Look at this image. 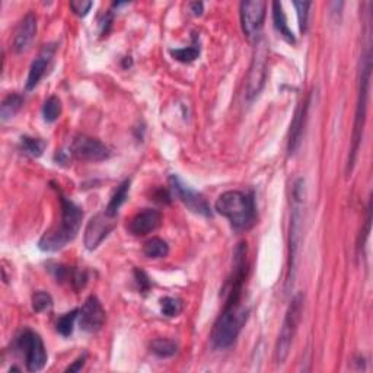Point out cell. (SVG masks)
Here are the masks:
<instances>
[{"instance_id":"obj_8","label":"cell","mask_w":373,"mask_h":373,"mask_svg":"<svg viewBox=\"0 0 373 373\" xmlns=\"http://www.w3.org/2000/svg\"><path fill=\"white\" fill-rule=\"evenodd\" d=\"M267 64H268V46L262 37L257 40L252 63L247 79V98L252 101L262 91L267 79Z\"/></svg>"},{"instance_id":"obj_11","label":"cell","mask_w":373,"mask_h":373,"mask_svg":"<svg viewBox=\"0 0 373 373\" xmlns=\"http://www.w3.org/2000/svg\"><path fill=\"white\" fill-rule=\"evenodd\" d=\"M169 188H171L173 195H175L178 200H181L184 205L194 213L201 216H212L210 208L208 205L206 198L197 191L191 190L188 185H185L177 175L169 177Z\"/></svg>"},{"instance_id":"obj_6","label":"cell","mask_w":373,"mask_h":373,"mask_svg":"<svg viewBox=\"0 0 373 373\" xmlns=\"http://www.w3.org/2000/svg\"><path fill=\"white\" fill-rule=\"evenodd\" d=\"M303 300H305V296L302 293H297L292 299L289 308L286 311V315H285L280 332H279L277 343H276V362L279 364H283L290 353L293 338L299 328V322H300L302 312H303Z\"/></svg>"},{"instance_id":"obj_27","label":"cell","mask_w":373,"mask_h":373,"mask_svg":"<svg viewBox=\"0 0 373 373\" xmlns=\"http://www.w3.org/2000/svg\"><path fill=\"white\" fill-rule=\"evenodd\" d=\"M21 148L29 156L40 158L46 149V142L41 139L29 138V136H24V138L21 139Z\"/></svg>"},{"instance_id":"obj_22","label":"cell","mask_w":373,"mask_h":373,"mask_svg":"<svg viewBox=\"0 0 373 373\" xmlns=\"http://www.w3.org/2000/svg\"><path fill=\"white\" fill-rule=\"evenodd\" d=\"M150 350L158 357H173L178 353V344L169 338H156L150 344Z\"/></svg>"},{"instance_id":"obj_33","label":"cell","mask_w":373,"mask_h":373,"mask_svg":"<svg viewBox=\"0 0 373 373\" xmlns=\"http://www.w3.org/2000/svg\"><path fill=\"white\" fill-rule=\"evenodd\" d=\"M86 359H88V354L85 353L83 356H81V357H78L69 367H67L66 369V372H81L82 370V367L85 366V363H86Z\"/></svg>"},{"instance_id":"obj_5","label":"cell","mask_w":373,"mask_h":373,"mask_svg":"<svg viewBox=\"0 0 373 373\" xmlns=\"http://www.w3.org/2000/svg\"><path fill=\"white\" fill-rule=\"evenodd\" d=\"M303 205H305V180L297 178L292 191V213H290V230H289V270H287V286L295 282L296 261L302 242V223H303Z\"/></svg>"},{"instance_id":"obj_32","label":"cell","mask_w":373,"mask_h":373,"mask_svg":"<svg viewBox=\"0 0 373 373\" xmlns=\"http://www.w3.org/2000/svg\"><path fill=\"white\" fill-rule=\"evenodd\" d=\"M92 6H93V4L86 2V0H73V2H71V9L78 16H86Z\"/></svg>"},{"instance_id":"obj_25","label":"cell","mask_w":373,"mask_h":373,"mask_svg":"<svg viewBox=\"0 0 373 373\" xmlns=\"http://www.w3.org/2000/svg\"><path fill=\"white\" fill-rule=\"evenodd\" d=\"M171 56L181 63H191L194 61L198 56H200V44L197 41V37H193V44L190 47H184V48H175L169 51Z\"/></svg>"},{"instance_id":"obj_4","label":"cell","mask_w":373,"mask_h":373,"mask_svg":"<svg viewBox=\"0 0 373 373\" xmlns=\"http://www.w3.org/2000/svg\"><path fill=\"white\" fill-rule=\"evenodd\" d=\"M248 318L242 303H225L223 311L216 320L212 331V343L216 349L225 350L235 344Z\"/></svg>"},{"instance_id":"obj_14","label":"cell","mask_w":373,"mask_h":373,"mask_svg":"<svg viewBox=\"0 0 373 373\" xmlns=\"http://www.w3.org/2000/svg\"><path fill=\"white\" fill-rule=\"evenodd\" d=\"M310 104H311V96L302 101L295 111V117L292 120L289 138H287V152L290 156L297 152V149L302 143V136H303V130H305V123H307Z\"/></svg>"},{"instance_id":"obj_10","label":"cell","mask_w":373,"mask_h":373,"mask_svg":"<svg viewBox=\"0 0 373 373\" xmlns=\"http://www.w3.org/2000/svg\"><path fill=\"white\" fill-rule=\"evenodd\" d=\"M267 4L262 0H248L241 4V24L245 37L250 40H258L262 24L265 19Z\"/></svg>"},{"instance_id":"obj_2","label":"cell","mask_w":373,"mask_h":373,"mask_svg":"<svg viewBox=\"0 0 373 373\" xmlns=\"http://www.w3.org/2000/svg\"><path fill=\"white\" fill-rule=\"evenodd\" d=\"M215 209L229 220L230 228L238 233L252 229L257 223V209L252 194L226 191L216 200Z\"/></svg>"},{"instance_id":"obj_29","label":"cell","mask_w":373,"mask_h":373,"mask_svg":"<svg viewBox=\"0 0 373 373\" xmlns=\"http://www.w3.org/2000/svg\"><path fill=\"white\" fill-rule=\"evenodd\" d=\"M53 308V297L47 292H36L32 295V310L36 312H46Z\"/></svg>"},{"instance_id":"obj_3","label":"cell","mask_w":373,"mask_h":373,"mask_svg":"<svg viewBox=\"0 0 373 373\" xmlns=\"http://www.w3.org/2000/svg\"><path fill=\"white\" fill-rule=\"evenodd\" d=\"M370 73H372V53H370V47H367V48H366V53L362 56L359 96H357V107H356L353 142H352L350 156H349V162H347V174H350V173L353 171V166H354V162H356V159H357V153H359L360 143H362V139H363V130H364L366 114H367Z\"/></svg>"},{"instance_id":"obj_20","label":"cell","mask_w":373,"mask_h":373,"mask_svg":"<svg viewBox=\"0 0 373 373\" xmlns=\"http://www.w3.org/2000/svg\"><path fill=\"white\" fill-rule=\"evenodd\" d=\"M128 191H130V180H124L118 187L117 190L114 191V194L111 195L110 198V203L107 205V209H106V213L111 218H116L120 208L124 205L127 197H128Z\"/></svg>"},{"instance_id":"obj_23","label":"cell","mask_w":373,"mask_h":373,"mask_svg":"<svg viewBox=\"0 0 373 373\" xmlns=\"http://www.w3.org/2000/svg\"><path fill=\"white\" fill-rule=\"evenodd\" d=\"M143 254L152 260L165 258L169 254V245L160 238H152L143 245Z\"/></svg>"},{"instance_id":"obj_13","label":"cell","mask_w":373,"mask_h":373,"mask_svg":"<svg viewBox=\"0 0 373 373\" xmlns=\"http://www.w3.org/2000/svg\"><path fill=\"white\" fill-rule=\"evenodd\" d=\"M107 320L106 310L103 308V303L95 295H91L85 303L82 310H79V325L86 332H96L103 328L104 322Z\"/></svg>"},{"instance_id":"obj_15","label":"cell","mask_w":373,"mask_h":373,"mask_svg":"<svg viewBox=\"0 0 373 373\" xmlns=\"http://www.w3.org/2000/svg\"><path fill=\"white\" fill-rule=\"evenodd\" d=\"M162 222V213L155 209H143L139 213H136L127 229L133 236H146L148 233L156 230Z\"/></svg>"},{"instance_id":"obj_24","label":"cell","mask_w":373,"mask_h":373,"mask_svg":"<svg viewBox=\"0 0 373 373\" xmlns=\"http://www.w3.org/2000/svg\"><path fill=\"white\" fill-rule=\"evenodd\" d=\"M78 318H79V310H73L72 312H67V314L61 315L56 324L57 332L63 337H71L73 334L75 322Z\"/></svg>"},{"instance_id":"obj_1","label":"cell","mask_w":373,"mask_h":373,"mask_svg":"<svg viewBox=\"0 0 373 373\" xmlns=\"http://www.w3.org/2000/svg\"><path fill=\"white\" fill-rule=\"evenodd\" d=\"M60 195V206H61V219L60 225L47 230L43 238L39 242V248L44 252H56L64 248L67 244L72 242L81 229V223L83 219L82 209L75 205V203L67 198L63 193Z\"/></svg>"},{"instance_id":"obj_34","label":"cell","mask_w":373,"mask_h":373,"mask_svg":"<svg viewBox=\"0 0 373 373\" xmlns=\"http://www.w3.org/2000/svg\"><path fill=\"white\" fill-rule=\"evenodd\" d=\"M190 9H191L194 16H200L203 14V9H205V5H203L201 2H193L190 5Z\"/></svg>"},{"instance_id":"obj_26","label":"cell","mask_w":373,"mask_h":373,"mask_svg":"<svg viewBox=\"0 0 373 373\" xmlns=\"http://www.w3.org/2000/svg\"><path fill=\"white\" fill-rule=\"evenodd\" d=\"M183 308H184L183 300L178 297L166 296V297L160 299V311L168 318L178 317L183 312Z\"/></svg>"},{"instance_id":"obj_9","label":"cell","mask_w":373,"mask_h":373,"mask_svg":"<svg viewBox=\"0 0 373 373\" xmlns=\"http://www.w3.org/2000/svg\"><path fill=\"white\" fill-rule=\"evenodd\" d=\"M71 155L79 160L99 162L110 158V149L98 139L86 134H78L71 143Z\"/></svg>"},{"instance_id":"obj_19","label":"cell","mask_w":373,"mask_h":373,"mask_svg":"<svg viewBox=\"0 0 373 373\" xmlns=\"http://www.w3.org/2000/svg\"><path fill=\"white\" fill-rule=\"evenodd\" d=\"M271 11H273V24H275V28L276 31L280 34L282 39L289 43V44H296V37L293 36L292 29L289 28L287 25V18H286V14L283 11V6L282 4L279 2H273V5H271Z\"/></svg>"},{"instance_id":"obj_21","label":"cell","mask_w":373,"mask_h":373,"mask_svg":"<svg viewBox=\"0 0 373 373\" xmlns=\"http://www.w3.org/2000/svg\"><path fill=\"white\" fill-rule=\"evenodd\" d=\"M22 106H24V98L19 93L8 95L4 99L2 107H0V117H2V121L6 123L8 120L14 118L18 114V111L22 108Z\"/></svg>"},{"instance_id":"obj_17","label":"cell","mask_w":373,"mask_h":373,"mask_svg":"<svg viewBox=\"0 0 373 373\" xmlns=\"http://www.w3.org/2000/svg\"><path fill=\"white\" fill-rule=\"evenodd\" d=\"M54 51H56L54 46H44V48L40 51L39 57L32 61V64L29 67L26 85H25L26 91H32L44 78L48 66L51 63V58L54 56Z\"/></svg>"},{"instance_id":"obj_18","label":"cell","mask_w":373,"mask_h":373,"mask_svg":"<svg viewBox=\"0 0 373 373\" xmlns=\"http://www.w3.org/2000/svg\"><path fill=\"white\" fill-rule=\"evenodd\" d=\"M51 273L57 283H67V285H71L75 290L83 289L88 282V276L85 271L69 267V265L56 264L54 267H51Z\"/></svg>"},{"instance_id":"obj_12","label":"cell","mask_w":373,"mask_h":373,"mask_svg":"<svg viewBox=\"0 0 373 373\" xmlns=\"http://www.w3.org/2000/svg\"><path fill=\"white\" fill-rule=\"evenodd\" d=\"M117 226L116 218L108 216L106 212L104 213H99L96 216H93L85 229V247L89 251L96 250L101 244L106 241L107 236L114 230V228Z\"/></svg>"},{"instance_id":"obj_16","label":"cell","mask_w":373,"mask_h":373,"mask_svg":"<svg viewBox=\"0 0 373 373\" xmlns=\"http://www.w3.org/2000/svg\"><path fill=\"white\" fill-rule=\"evenodd\" d=\"M37 36V18L34 14H26L19 22L15 37H14V50L16 54H22L29 50Z\"/></svg>"},{"instance_id":"obj_28","label":"cell","mask_w":373,"mask_h":373,"mask_svg":"<svg viewBox=\"0 0 373 373\" xmlns=\"http://www.w3.org/2000/svg\"><path fill=\"white\" fill-rule=\"evenodd\" d=\"M61 114V101L57 96H50L43 106V117L47 123H54Z\"/></svg>"},{"instance_id":"obj_31","label":"cell","mask_w":373,"mask_h":373,"mask_svg":"<svg viewBox=\"0 0 373 373\" xmlns=\"http://www.w3.org/2000/svg\"><path fill=\"white\" fill-rule=\"evenodd\" d=\"M134 279H136V283H138V286H139L142 293H146L150 289V286H152L150 279H149V276L145 273L143 270L136 268L134 270Z\"/></svg>"},{"instance_id":"obj_30","label":"cell","mask_w":373,"mask_h":373,"mask_svg":"<svg viewBox=\"0 0 373 373\" xmlns=\"http://www.w3.org/2000/svg\"><path fill=\"white\" fill-rule=\"evenodd\" d=\"M311 2H295L293 6L297 11V19H299V28L302 32H307L308 29V16H310V8Z\"/></svg>"},{"instance_id":"obj_7","label":"cell","mask_w":373,"mask_h":373,"mask_svg":"<svg viewBox=\"0 0 373 373\" xmlns=\"http://www.w3.org/2000/svg\"><path fill=\"white\" fill-rule=\"evenodd\" d=\"M15 347L24 354L28 372H40L47 363V350L41 337L32 329H24L18 334Z\"/></svg>"}]
</instances>
